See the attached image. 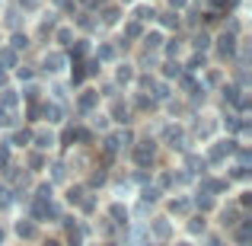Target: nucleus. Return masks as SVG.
I'll return each instance as SVG.
<instances>
[{"instance_id":"2","label":"nucleus","mask_w":252,"mask_h":246,"mask_svg":"<svg viewBox=\"0 0 252 246\" xmlns=\"http://www.w3.org/2000/svg\"><path fill=\"white\" fill-rule=\"evenodd\" d=\"M19 237H32V234H35V227H32V224H19Z\"/></svg>"},{"instance_id":"1","label":"nucleus","mask_w":252,"mask_h":246,"mask_svg":"<svg viewBox=\"0 0 252 246\" xmlns=\"http://www.w3.org/2000/svg\"><path fill=\"white\" fill-rule=\"evenodd\" d=\"M154 234H157V237H169V224H166V221H157V224H154Z\"/></svg>"},{"instance_id":"4","label":"nucleus","mask_w":252,"mask_h":246,"mask_svg":"<svg viewBox=\"0 0 252 246\" xmlns=\"http://www.w3.org/2000/svg\"><path fill=\"white\" fill-rule=\"evenodd\" d=\"M0 243H3V230H0Z\"/></svg>"},{"instance_id":"5","label":"nucleus","mask_w":252,"mask_h":246,"mask_svg":"<svg viewBox=\"0 0 252 246\" xmlns=\"http://www.w3.org/2000/svg\"><path fill=\"white\" fill-rule=\"evenodd\" d=\"M179 246H191V243H179Z\"/></svg>"},{"instance_id":"3","label":"nucleus","mask_w":252,"mask_h":246,"mask_svg":"<svg viewBox=\"0 0 252 246\" xmlns=\"http://www.w3.org/2000/svg\"><path fill=\"white\" fill-rule=\"evenodd\" d=\"M208 246H220V243H217V240H214V237H211V240H208Z\"/></svg>"}]
</instances>
